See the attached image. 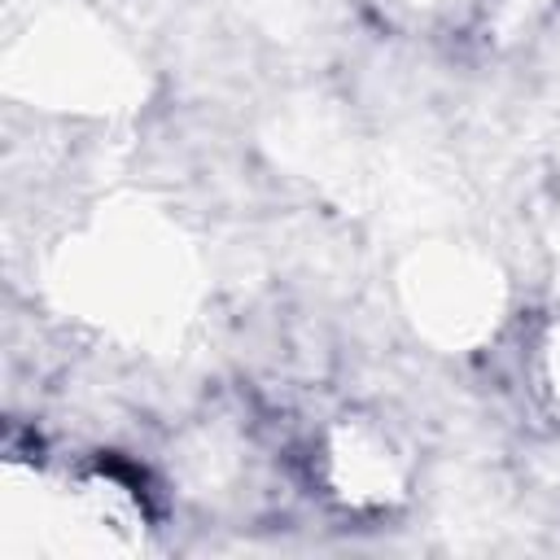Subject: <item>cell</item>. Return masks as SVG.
<instances>
[{
	"label": "cell",
	"mask_w": 560,
	"mask_h": 560,
	"mask_svg": "<svg viewBox=\"0 0 560 560\" xmlns=\"http://www.w3.org/2000/svg\"><path fill=\"white\" fill-rule=\"evenodd\" d=\"M547 368H551V389H556V402H560V324H556V337L547 346Z\"/></svg>",
	"instance_id": "6da1fadb"
}]
</instances>
